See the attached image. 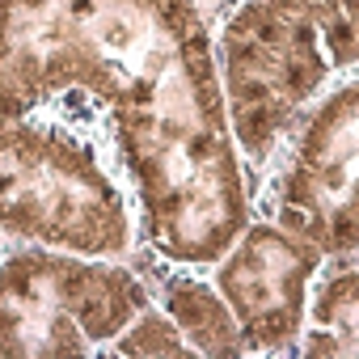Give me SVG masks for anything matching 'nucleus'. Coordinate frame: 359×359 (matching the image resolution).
<instances>
[{"instance_id": "f257e3e1", "label": "nucleus", "mask_w": 359, "mask_h": 359, "mask_svg": "<svg viewBox=\"0 0 359 359\" xmlns=\"http://www.w3.org/2000/svg\"><path fill=\"white\" fill-rule=\"evenodd\" d=\"M60 106L114 152L156 258L212 266L254 216L195 0H0V118Z\"/></svg>"}, {"instance_id": "f03ea898", "label": "nucleus", "mask_w": 359, "mask_h": 359, "mask_svg": "<svg viewBox=\"0 0 359 359\" xmlns=\"http://www.w3.org/2000/svg\"><path fill=\"white\" fill-rule=\"evenodd\" d=\"M0 237L131 258L140 216L102 131L60 106L0 118Z\"/></svg>"}, {"instance_id": "7ed1b4c3", "label": "nucleus", "mask_w": 359, "mask_h": 359, "mask_svg": "<svg viewBox=\"0 0 359 359\" xmlns=\"http://www.w3.org/2000/svg\"><path fill=\"white\" fill-rule=\"evenodd\" d=\"M212 51L224 114L254 187L342 68L330 55L317 0H229L212 22Z\"/></svg>"}, {"instance_id": "20e7f679", "label": "nucleus", "mask_w": 359, "mask_h": 359, "mask_svg": "<svg viewBox=\"0 0 359 359\" xmlns=\"http://www.w3.org/2000/svg\"><path fill=\"white\" fill-rule=\"evenodd\" d=\"M152 304L131 258H89L30 241L0 245V355H106L123 325Z\"/></svg>"}, {"instance_id": "39448f33", "label": "nucleus", "mask_w": 359, "mask_h": 359, "mask_svg": "<svg viewBox=\"0 0 359 359\" xmlns=\"http://www.w3.org/2000/svg\"><path fill=\"white\" fill-rule=\"evenodd\" d=\"M254 212L325 258H359V68H342L300 114L258 173Z\"/></svg>"}, {"instance_id": "423d86ee", "label": "nucleus", "mask_w": 359, "mask_h": 359, "mask_svg": "<svg viewBox=\"0 0 359 359\" xmlns=\"http://www.w3.org/2000/svg\"><path fill=\"white\" fill-rule=\"evenodd\" d=\"M325 254L271 216H250L233 245L208 266L237 317L245 355H296L313 279Z\"/></svg>"}, {"instance_id": "0eeeda50", "label": "nucleus", "mask_w": 359, "mask_h": 359, "mask_svg": "<svg viewBox=\"0 0 359 359\" xmlns=\"http://www.w3.org/2000/svg\"><path fill=\"white\" fill-rule=\"evenodd\" d=\"M131 262L140 266L152 300L161 304V313L177 325V334L187 338V346L195 355H245V338L237 330L233 309L224 304V296L216 292L208 266H187V262H169L148 254L144 245L131 254Z\"/></svg>"}, {"instance_id": "6e6552de", "label": "nucleus", "mask_w": 359, "mask_h": 359, "mask_svg": "<svg viewBox=\"0 0 359 359\" xmlns=\"http://www.w3.org/2000/svg\"><path fill=\"white\" fill-rule=\"evenodd\" d=\"M296 355H325V359L359 355V258L321 262L309 292Z\"/></svg>"}, {"instance_id": "1a4fd4ad", "label": "nucleus", "mask_w": 359, "mask_h": 359, "mask_svg": "<svg viewBox=\"0 0 359 359\" xmlns=\"http://www.w3.org/2000/svg\"><path fill=\"white\" fill-rule=\"evenodd\" d=\"M106 355H127V359H169V355H195L191 346H187V338L177 334V325L161 313V304L152 300L148 309H140L127 325H123V334L110 342V351Z\"/></svg>"}, {"instance_id": "9d476101", "label": "nucleus", "mask_w": 359, "mask_h": 359, "mask_svg": "<svg viewBox=\"0 0 359 359\" xmlns=\"http://www.w3.org/2000/svg\"><path fill=\"white\" fill-rule=\"evenodd\" d=\"M321 30L338 68H359V0H317Z\"/></svg>"}, {"instance_id": "9b49d317", "label": "nucleus", "mask_w": 359, "mask_h": 359, "mask_svg": "<svg viewBox=\"0 0 359 359\" xmlns=\"http://www.w3.org/2000/svg\"><path fill=\"white\" fill-rule=\"evenodd\" d=\"M0 245H5V237H0Z\"/></svg>"}]
</instances>
